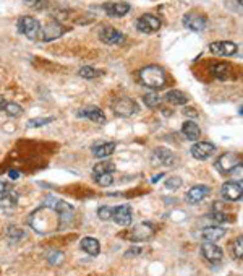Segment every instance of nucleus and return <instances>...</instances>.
<instances>
[{
	"label": "nucleus",
	"instance_id": "nucleus-4",
	"mask_svg": "<svg viewBox=\"0 0 243 276\" xmlns=\"http://www.w3.org/2000/svg\"><path fill=\"white\" fill-rule=\"evenodd\" d=\"M112 110L120 117H131L140 112V106L130 98H119L112 102Z\"/></svg>",
	"mask_w": 243,
	"mask_h": 276
},
{
	"label": "nucleus",
	"instance_id": "nucleus-45",
	"mask_svg": "<svg viewBox=\"0 0 243 276\" xmlns=\"http://www.w3.org/2000/svg\"><path fill=\"white\" fill-rule=\"evenodd\" d=\"M161 177H164V174H157V176H154V177H153V182H157V180L161 179Z\"/></svg>",
	"mask_w": 243,
	"mask_h": 276
},
{
	"label": "nucleus",
	"instance_id": "nucleus-42",
	"mask_svg": "<svg viewBox=\"0 0 243 276\" xmlns=\"http://www.w3.org/2000/svg\"><path fill=\"white\" fill-rule=\"evenodd\" d=\"M8 177H10V179H13V180H16V179H19V172H18V170H15V169H10L8 170Z\"/></svg>",
	"mask_w": 243,
	"mask_h": 276
},
{
	"label": "nucleus",
	"instance_id": "nucleus-39",
	"mask_svg": "<svg viewBox=\"0 0 243 276\" xmlns=\"http://www.w3.org/2000/svg\"><path fill=\"white\" fill-rule=\"evenodd\" d=\"M209 218H213L216 222H226V221H229L227 214H224V213H218V212H213L211 214H209Z\"/></svg>",
	"mask_w": 243,
	"mask_h": 276
},
{
	"label": "nucleus",
	"instance_id": "nucleus-5",
	"mask_svg": "<svg viewBox=\"0 0 243 276\" xmlns=\"http://www.w3.org/2000/svg\"><path fill=\"white\" fill-rule=\"evenodd\" d=\"M216 169L221 174H231L235 169L240 166V154L237 153H224L216 160Z\"/></svg>",
	"mask_w": 243,
	"mask_h": 276
},
{
	"label": "nucleus",
	"instance_id": "nucleus-34",
	"mask_svg": "<svg viewBox=\"0 0 243 276\" xmlns=\"http://www.w3.org/2000/svg\"><path fill=\"white\" fill-rule=\"evenodd\" d=\"M112 206H101L97 210V216L102 220V221H110L112 220Z\"/></svg>",
	"mask_w": 243,
	"mask_h": 276
},
{
	"label": "nucleus",
	"instance_id": "nucleus-41",
	"mask_svg": "<svg viewBox=\"0 0 243 276\" xmlns=\"http://www.w3.org/2000/svg\"><path fill=\"white\" fill-rule=\"evenodd\" d=\"M138 254H141V248L140 247H133V248H130V250L125 255H127V257H136Z\"/></svg>",
	"mask_w": 243,
	"mask_h": 276
},
{
	"label": "nucleus",
	"instance_id": "nucleus-19",
	"mask_svg": "<svg viewBox=\"0 0 243 276\" xmlns=\"http://www.w3.org/2000/svg\"><path fill=\"white\" fill-rule=\"evenodd\" d=\"M153 234H154V226L151 224V222H141V224H138L133 231H131V239L141 242V240L149 239Z\"/></svg>",
	"mask_w": 243,
	"mask_h": 276
},
{
	"label": "nucleus",
	"instance_id": "nucleus-44",
	"mask_svg": "<svg viewBox=\"0 0 243 276\" xmlns=\"http://www.w3.org/2000/svg\"><path fill=\"white\" fill-rule=\"evenodd\" d=\"M5 104H6V100H5L3 96H0V110L3 109V106H5Z\"/></svg>",
	"mask_w": 243,
	"mask_h": 276
},
{
	"label": "nucleus",
	"instance_id": "nucleus-13",
	"mask_svg": "<svg viewBox=\"0 0 243 276\" xmlns=\"http://www.w3.org/2000/svg\"><path fill=\"white\" fill-rule=\"evenodd\" d=\"M209 50L213 52L214 56H221V57H231L235 56L239 50V46L232 42V41H216L209 46Z\"/></svg>",
	"mask_w": 243,
	"mask_h": 276
},
{
	"label": "nucleus",
	"instance_id": "nucleus-9",
	"mask_svg": "<svg viewBox=\"0 0 243 276\" xmlns=\"http://www.w3.org/2000/svg\"><path fill=\"white\" fill-rule=\"evenodd\" d=\"M99 39L101 42L107 46H120L125 42V34L119 30L112 28V26H104L99 31Z\"/></svg>",
	"mask_w": 243,
	"mask_h": 276
},
{
	"label": "nucleus",
	"instance_id": "nucleus-35",
	"mask_svg": "<svg viewBox=\"0 0 243 276\" xmlns=\"http://www.w3.org/2000/svg\"><path fill=\"white\" fill-rule=\"evenodd\" d=\"M242 240H243V238H242V236H239V238L232 242V252H234V257H235V258H239V260L242 258Z\"/></svg>",
	"mask_w": 243,
	"mask_h": 276
},
{
	"label": "nucleus",
	"instance_id": "nucleus-8",
	"mask_svg": "<svg viewBox=\"0 0 243 276\" xmlns=\"http://www.w3.org/2000/svg\"><path fill=\"white\" fill-rule=\"evenodd\" d=\"M161 20L157 18L156 15H151V13H146L138 18L136 22V30L140 32H144V34H153V32L159 31L161 28Z\"/></svg>",
	"mask_w": 243,
	"mask_h": 276
},
{
	"label": "nucleus",
	"instance_id": "nucleus-20",
	"mask_svg": "<svg viewBox=\"0 0 243 276\" xmlns=\"http://www.w3.org/2000/svg\"><path fill=\"white\" fill-rule=\"evenodd\" d=\"M18 205V195L13 188L0 192V210H13Z\"/></svg>",
	"mask_w": 243,
	"mask_h": 276
},
{
	"label": "nucleus",
	"instance_id": "nucleus-23",
	"mask_svg": "<svg viewBox=\"0 0 243 276\" xmlns=\"http://www.w3.org/2000/svg\"><path fill=\"white\" fill-rule=\"evenodd\" d=\"M80 247H81L83 252H86L88 255H91V257H96V255H99V252H101L99 240L94 239V238H84V239H81Z\"/></svg>",
	"mask_w": 243,
	"mask_h": 276
},
{
	"label": "nucleus",
	"instance_id": "nucleus-21",
	"mask_svg": "<svg viewBox=\"0 0 243 276\" xmlns=\"http://www.w3.org/2000/svg\"><path fill=\"white\" fill-rule=\"evenodd\" d=\"M117 143L115 142H99L93 146V154L99 160H104V158L110 156L115 151Z\"/></svg>",
	"mask_w": 243,
	"mask_h": 276
},
{
	"label": "nucleus",
	"instance_id": "nucleus-43",
	"mask_svg": "<svg viewBox=\"0 0 243 276\" xmlns=\"http://www.w3.org/2000/svg\"><path fill=\"white\" fill-rule=\"evenodd\" d=\"M6 188H10V186L6 182H3V180H0V192H5Z\"/></svg>",
	"mask_w": 243,
	"mask_h": 276
},
{
	"label": "nucleus",
	"instance_id": "nucleus-36",
	"mask_svg": "<svg viewBox=\"0 0 243 276\" xmlns=\"http://www.w3.org/2000/svg\"><path fill=\"white\" fill-rule=\"evenodd\" d=\"M166 187H167L169 190H177V188H180V187H182V179H180V177H177V176L169 177V179L166 180Z\"/></svg>",
	"mask_w": 243,
	"mask_h": 276
},
{
	"label": "nucleus",
	"instance_id": "nucleus-3",
	"mask_svg": "<svg viewBox=\"0 0 243 276\" xmlns=\"http://www.w3.org/2000/svg\"><path fill=\"white\" fill-rule=\"evenodd\" d=\"M18 31L28 39H39V32H41V23L37 22L34 16L24 15L18 20L16 23Z\"/></svg>",
	"mask_w": 243,
	"mask_h": 276
},
{
	"label": "nucleus",
	"instance_id": "nucleus-31",
	"mask_svg": "<svg viewBox=\"0 0 243 276\" xmlns=\"http://www.w3.org/2000/svg\"><path fill=\"white\" fill-rule=\"evenodd\" d=\"M54 122V117H36V119L28 120V127L29 128H36V127H44L47 124Z\"/></svg>",
	"mask_w": 243,
	"mask_h": 276
},
{
	"label": "nucleus",
	"instance_id": "nucleus-38",
	"mask_svg": "<svg viewBox=\"0 0 243 276\" xmlns=\"http://www.w3.org/2000/svg\"><path fill=\"white\" fill-rule=\"evenodd\" d=\"M62 260H63V254L62 252H52L49 255V262H50L52 265H58Z\"/></svg>",
	"mask_w": 243,
	"mask_h": 276
},
{
	"label": "nucleus",
	"instance_id": "nucleus-15",
	"mask_svg": "<svg viewBox=\"0 0 243 276\" xmlns=\"http://www.w3.org/2000/svg\"><path fill=\"white\" fill-rule=\"evenodd\" d=\"M65 32V28L57 22H49L47 24L44 26V28L41 30V32H39V39L41 41H52V39H55L58 36H62Z\"/></svg>",
	"mask_w": 243,
	"mask_h": 276
},
{
	"label": "nucleus",
	"instance_id": "nucleus-29",
	"mask_svg": "<svg viewBox=\"0 0 243 276\" xmlns=\"http://www.w3.org/2000/svg\"><path fill=\"white\" fill-rule=\"evenodd\" d=\"M78 75H80L81 78H86V80H93V78L101 76L102 72L97 70V68H93V67H81L80 70H78Z\"/></svg>",
	"mask_w": 243,
	"mask_h": 276
},
{
	"label": "nucleus",
	"instance_id": "nucleus-11",
	"mask_svg": "<svg viewBox=\"0 0 243 276\" xmlns=\"http://www.w3.org/2000/svg\"><path fill=\"white\" fill-rule=\"evenodd\" d=\"M133 220V210L130 205H119L112 210V221L119 226H130Z\"/></svg>",
	"mask_w": 243,
	"mask_h": 276
},
{
	"label": "nucleus",
	"instance_id": "nucleus-37",
	"mask_svg": "<svg viewBox=\"0 0 243 276\" xmlns=\"http://www.w3.org/2000/svg\"><path fill=\"white\" fill-rule=\"evenodd\" d=\"M24 4L32 6V8H36V10H41L47 5V0H24Z\"/></svg>",
	"mask_w": 243,
	"mask_h": 276
},
{
	"label": "nucleus",
	"instance_id": "nucleus-28",
	"mask_svg": "<svg viewBox=\"0 0 243 276\" xmlns=\"http://www.w3.org/2000/svg\"><path fill=\"white\" fill-rule=\"evenodd\" d=\"M2 110H3L6 116H10V117H19V116L23 114V108L19 106V104L11 102V101H6V104L3 106Z\"/></svg>",
	"mask_w": 243,
	"mask_h": 276
},
{
	"label": "nucleus",
	"instance_id": "nucleus-18",
	"mask_svg": "<svg viewBox=\"0 0 243 276\" xmlns=\"http://www.w3.org/2000/svg\"><path fill=\"white\" fill-rule=\"evenodd\" d=\"M209 192H211V188H209L208 186H205V184L195 186V187H192V188L188 190L187 202L190 203V205H196V203H201L209 195Z\"/></svg>",
	"mask_w": 243,
	"mask_h": 276
},
{
	"label": "nucleus",
	"instance_id": "nucleus-10",
	"mask_svg": "<svg viewBox=\"0 0 243 276\" xmlns=\"http://www.w3.org/2000/svg\"><path fill=\"white\" fill-rule=\"evenodd\" d=\"M190 153H192L195 160L206 161L216 153V144L209 143V142H196L192 146V150H190Z\"/></svg>",
	"mask_w": 243,
	"mask_h": 276
},
{
	"label": "nucleus",
	"instance_id": "nucleus-27",
	"mask_svg": "<svg viewBox=\"0 0 243 276\" xmlns=\"http://www.w3.org/2000/svg\"><path fill=\"white\" fill-rule=\"evenodd\" d=\"M114 172H115V164L109 162V161H102V162H97L94 166L93 177L101 176V174H114Z\"/></svg>",
	"mask_w": 243,
	"mask_h": 276
},
{
	"label": "nucleus",
	"instance_id": "nucleus-24",
	"mask_svg": "<svg viewBox=\"0 0 243 276\" xmlns=\"http://www.w3.org/2000/svg\"><path fill=\"white\" fill-rule=\"evenodd\" d=\"M182 134L185 135L190 142H198V138L201 135V130H200L198 124L196 122L187 120V122H183V126H182Z\"/></svg>",
	"mask_w": 243,
	"mask_h": 276
},
{
	"label": "nucleus",
	"instance_id": "nucleus-22",
	"mask_svg": "<svg viewBox=\"0 0 243 276\" xmlns=\"http://www.w3.org/2000/svg\"><path fill=\"white\" fill-rule=\"evenodd\" d=\"M226 232H227V229L222 226H208L203 229L201 236H203V239L208 242H218L219 239L224 238Z\"/></svg>",
	"mask_w": 243,
	"mask_h": 276
},
{
	"label": "nucleus",
	"instance_id": "nucleus-33",
	"mask_svg": "<svg viewBox=\"0 0 243 276\" xmlns=\"http://www.w3.org/2000/svg\"><path fill=\"white\" fill-rule=\"evenodd\" d=\"M23 236H24L23 231L16 226H8V229H6V238H8L11 242H18Z\"/></svg>",
	"mask_w": 243,
	"mask_h": 276
},
{
	"label": "nucleus",
	"instance_id": "nucleus-6",
	"mask_svg": "<svg viewBox=\"0 0 243 276\" xmlns=\"http://www.w3.org/2000/svg\"><path fill=\"white\" fill-rule=\"evenodd\" d=\"M183 26L195 32L205 31L208 26V16L198 12H188L187 15L183 16Z\"/></svg>",
	"mask_w": 243,
	"mask_h": 276
},
{
	"label": "nucleus",
	"instance_id": "nucleus-30",
	"mask_svg": "<svg viewBox=\"0 0 243 276\" xmlns=\"http://www.w3.org/2000/svg\"><path fill=\"white\" fill-rule=\"evenodd\" d=\"M143 102L146 104L148 108L154 109V108H157V106H161L162 100L159 98V94H156V93H148V94L143 96Z\"/></svg>",
	"mask_w": 243,
	"mask_h": 276
},
{
	"label": "nucleus",
	"instance_id": "nucleus-25",
	"mask_svg": "<svg viewBox=\"0 0 243 276\" xmlns=\"http://www.w3.org/2000/svg\"><path fill=\"white\" fill-rule=\"evenodd\" d=\"M164 100L169 104H172V106H185L188 102V96L179 90H170L166 93V96H164Z\"/></svg>",
	"mask_w": 243,
	"mask_h": 276
},
{
	"label": "nucleus",
	"instance_id": "nucleus-1",
	"mask_svg": "<svg viewBox=\"0 0 243 276\" xmlns=\"http://www.w3.org/2000/svg\"><path fill=\"white\" fill-rule=\"evenodd\" d=\"M50 198L54 203H49L45 200L42 206L36 208L34 212L29 214V226L34 229L37 234H50V232L60 231L63 228L60 212H58V208L55 206V198L54 196H50Z\"/></svg>",
	"mask_w": 243,
	"mask_h": 276
},
{
	"label": "nucleus",
	"instance_id": "nucleus-14",
	"mask_svg": "<svg viewBox=\"0 0 243 276\" xmlns=\"http://www.w3.org/2000/svg\"><path fill=\"white\" fill-rule=\"evenodd\" d=\"M221 194H222V196H224V200H227V202L242 200V195H243L242 182H226L224 186H222Z\"/></svg>",
	"mask_w": 243,
	"mask_h": 276
},
{
	"label": "nucleus",
	"instance_id": "nucleus-12",
	"mask_svg": "<svg viewBox=\"0 0 243 276\" xmlns=\"http://www.w3.org/2000/svg\"><path fill=\"white\" fill-rule=\"evenodd\" d=\"M201 255L211 264H219L224 258V252L219 246H216L214 242H203L201 244Z\"/></svg>",
	"mask_w": 243,
	"mask_h": 276
},
{
	"label": "nucleus",
	"instance_id": "nucleus-32",
	"mask_svg": "<svg viewBox=\"0 0 243 276\" xmlns=\"http://www.w3.org/2000/svg\"><path fill=\"white\" fill-rule=\"evenodd\" d=\"M94 182L97 184V186L101 187H109L114 184V174H101V176H96L93 177Z\"/></svg>",
	"mask_w": 243,
	"mask_h": 276
},
{
	"label": "nucleus",
	"instance_id": "nucleus-7",
	"mask_svg": "<svg viewBox=\"0 0 243 276\" xmlns=\"http://www.w3.org/2000/svg\"><path fill=\"white\" fill-rule=\"evenodd\" d=\"M151 164L153 166H164V168H170L175 164V154L170 151L169 148H164V146H159L153 151V154H151Z\"/></svg>",
	"mask_w": 243,
	"mask_h": 276
},
{
	"label": "nucleus",
	"instance_id": "nucleus-17",
	"mask_svg": "<svg viewBox=\"0 0 243 276\" xmlns=\"http://www.w3.org/2000/svg\"><path fill=\"white\" fill-rule=\"evenodd\" d=\"M130 4L128 2H107L104 4V12L112 18H122L130 12Z\"/></svg>",
	"mask_w": 243,
	"mask_h": 276
},
{
	"label": "nucleus",
	"instance_id": "nucleus-16",
	"mask_svg": "<svg viewBox=\"0 0 243 276\" xmlns=\"http://www.w3.org/2000/svg\"><path fill=\"white\" fill-rule=\"evenodd\" d=\"M78 117H84V119H88L94 124H99V126H104V124L107 122L106 114L102 112V109L96 108V106H89V108L81 109L80 112H78Z\"/></svg>",
	"mask_w": 243,
	"mask_h": 276
},
{
	"label": "nucleus",
	"instance_id": "nucleus-40",
	"mask_svg": "<svg viewBox=\"0 0 243 276\" xmlns=\"http://www.w3.org/2000/svg\"><path fill=\"white\" fill-rule=\"evenodd\" d=\"M183 114H185L187 117H190V119H195V117L198 116V112H196L193 108H185L183 109Z\"/></svg>",
	"mask_w": 243,
	"mask_h": 276
},
{
	"label": "nucleus",
	"instance_id": "nucleus-26",
	"mask_svg": "<svg viewBox=\"0 0 243 276\" xmlns=\"http://www.w3.org/2000/svg\"><path fill=\"white\" fill-rule=\"evenodd\" d=\"M213 75L219 80H227L232 75V65L229 62H218L213 65Z\"/></svg>",
	"mask_w": 243,
	"mask_h": 276
},
{
	"label": "nucleus",
	"instance_id": "nucleus-46",
	"mask_svg": "<svg viewBox=\"0 0 243 276\" xmlns=\"http://www.w3.org/2000/svg\"><path fill=\"white\" fill-rule=\"evenodd\" d=\"M242 2H243V0H239V4H240V5H242Z\"/></svg>",
	"mask_w": 243,
	"mask_h": 276
},
{
	"label": "nucleus",
	"instance_id": "nucleus-2",
	"mask_svg": "<svg viewBox=\"0 0 243 276\" xmlns=\"http://www.w3.org/2000/svg\"><path fill=\"white\" fill-rule=\"evenodd\" d=\"M140 82L146 88L151 90H162L167 83L166 70L159 65H148L140 70Z\"/></svg>",
	"mask_w": 243,
	"mask_h": 276
}]
</instances>
